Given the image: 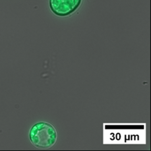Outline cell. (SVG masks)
Instances as JSON below:
<instances>
[{
  "mask_svg": "<svg viewBox=\"0 0 151 151\" xmlns=\"http://www.w3.org/2000/svg\"><path fill=\"white\" fill-rule=\"evenodd\" d=\"M56 131L50 124L39 122L31 128L29 139L32 143L39 149H49L56 142Z\"/></svg>",
  "mask_w": 151,
  "mask_h": 151,
  "instance_id": "6da1fadb",
  "label": "cell"
},
{
  "mask_svg": "<svg viewBox=\"0 0 151 151\" xmlns=\"http://www.w3.org/2000/svg\"><path fill=\"white\" fill-rule=\"evenodd\" d=\"M81 0H50L52 11L58 16L65 17L79 7Z\"/></svg>",
  "mask_w": 151,
  "mask_h": 151,
  "instance_id": "7a4b0ae2",
  "label": "cell"
}]
</instances>
